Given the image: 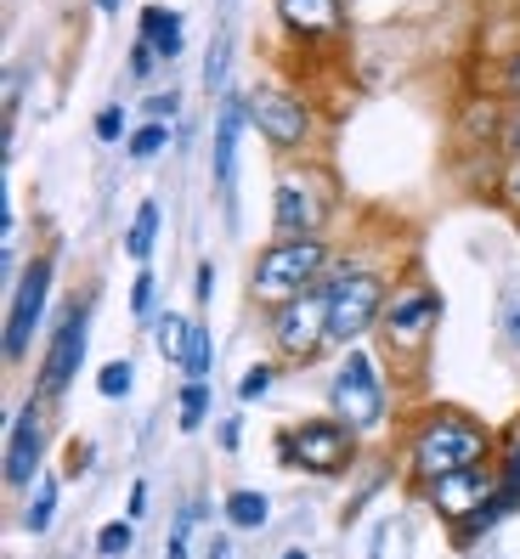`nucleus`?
<instances>
[{"instance_id":"f257e3e1","label":"nucleus","mask_w":520,"mask_h":559,"mask_svg":"<svg viewBox=\"0 0 520 559\" xmlns=\"http://www.w3.org/2000/svg\"><path fill=\"white\" fill-rule=\"evenodd\" d=\"M486 452H493V430L475 424L470 413H459V407H430L407 436V464H413L418 486H430L441 475H459V469H475V464H486Z\"/></svg>"},{"instance_id":"f03ea898","label":"nucleus","mask_w":520,"mask_h":559,"mask_svg":"<svg viewBox=\"0 0 520 559\" xmlns=\"http://www.w3.org/2000/svg\"><path fill=\"white\" fill-rule=\"evenodd\" d=\"M329 340L334 345H363V334H374L379 328V317H385V306H390V277L379 272V266H329Z\"/></svg>"},{"instance_id":"7ed1b4c3","label":"nucleus","mask_w":520,"mask_h":559,"mask_svg":"<svg viewBox=\"0 0 520 559\" xmlns=\"http://www.w3.org/2000/svg\"><path fill=\"white\" fill-rule=\"evenodd\" d=\"M322 277H329V243L322 238H277L255 254L249 294L260 306H283V300H295V294L317 288Z\"/></svg>"},{"instance_id":"20e7f679","label":"nucleus","mask_w":520,"mask_h":559,"mask_svg":"<svg viewBox=\"0 0 520 559\" xmlns=\"http://www.w3.org/2000/svg\"><path fill=\"white\" fill-rule=\"evenodd\" d=\"M329 407L334 418H345L356 436H374L385 430V413H390V396H385V373H379V361L363 350V345H351L340 356V368L329 379Z\"/></svg>"},{"instance_id":"39448f33","label":"nucleus","mask_w":520,"mask_h":559,"mask_svg":"<svg viewBox=\"0 0 520 559\" xmlns=\"http://www.w3.org/2000/svg\"><path fill=\"white\" fill-rule=\"evenodd\" d=\"M436 322H441V294L430 283H402L379 317V340L402 368H418L430 340H436Z\"/></svg>"},{"instance_id":"423d86ee","label":"nucleus","mask_w":520,"mask_h":559,"mask_svg":"<svg viewBox=\"0 0 520 559\" xmlns=\"http://www.w3.org/2000/svg\"><path fill=\"white\" fill-rule=\"evenodd\" d=\"M363 452V436L345 418H300L277 436V457L288 469H311V475H345Z\"/></svg>"},{"instance_id":"0eeeda50","label":"nucleus","mask_w":520,"mask_h":559,"mask_svg":"<svg viewBox=\"0 0 520 559\" xmlns=\"http://www.w3.org/2000/svg\"><path fill=\"white\" fill-rule=\"evenodd\" d=\"M267 340L288 361H317L322 345H334L329 340V283H317L283 306H267Z\"/></svg>"},{"instance_id":"6e6552de","label":"nucleus","mask_w":520,"mask_h":559,"mask_svg":"<svg viewBox=\"0 0 520 559\" xmlns=\"http://www.w3.org/2000/svg\"><path fill=\"white\" fill-rule=\"evenodd\" d=\"M85 345H91V306H80V300H74L69 311H62V322H57L51 345H46V361H40V384H35V396H40V402L62 396V390L74 384L80 361H85Z\"/></svg>"},{"instance_id":"1a4fd4ad","label":"nucleus","mask_w":520,"mask_h":559,"mask_svg":"<svg viewBox=\"0 0 520 559\" xmlns=\"http://www.w3.org/2000/svg\"><path fill=\"white\" fill-rule=\"evenodd\" d=\"M249 124H255L260 136H267V147H277V153H300L306 136H311L306 103H300V96H288V91H277V85H255V91H249Z\"/></svg>"},{"instance_id":"9d476101","label":"nucleus","mask_w":520,"mask_h":559,"mask_svg":"<svg viewBox=\"0 0 520 559\" xmlns=\"http://www.w3.org/2000/svg\"><path fill=\"white\" fill-rule=\"evenodd\" d=\"M272 226H277V238H322V226H329V187L317 176H283L272 192Z\"/></svg>"},{"instance_id":"9b49d317","label":"nucleus","mask_w":520,"mask_h":559,"mask_svg":"<svg viewBox=\"0 0 520 559\" xmlns=\"http://www.w3.org/2000/svg\"><path fill=\"white\" fill-rule=\"evenodd\" d=\"M46 294H51V260L40 254V260H28L23 277L12 283V306H7V361H23L28 345H35Z\"/></svg>"},{"instance_id":"f8f14e48","label":"nucleus","mask_w":520,"mask_h":559,"mask_svg":"<svg viewBox=\"0 0 520 559\" xmlns=\"http://www.w3.org/2000/svg\"><path fill=\"white\" fill-rule=\"evenodd\" d=\"M40 457H46V418H40V396H35L12 418V436H7V486L40 480Z\"/></svg>"},{"instance_id":"ddd939ff","label":"nucleus","mask_w":520,"mask_h":559,"mask_svg":"<svg viewBox=\"0 0 520 559\" xmlns=\"http://www.w3.org/2000/svg\"><path fill=\"white\" fill-rule=\"evenodd\" d=\"M493 491H498V480L486 475V464H475V469H459V475L430 480L425 498H430V509H436L441 520H464V514H475L486 498H493Z\"/></svg>"},{"instance_id":"4468645a","label":"nucleus","mask_w":520,"mask_h":559,"mask_svg":"<svg viewBox=\"0 0 520 559\" xmlns=\"http://www.w3.org/2000/svg\"><path fill=\"white\" fill-rule=\"evenodd\" d=\"M244 124H249V96H221V114H215V187H221V199H233Z\"/></svg>"},{"instance_id":"2eb2a0df","label":"nucleus","mask_w":520,"mask_h":559,"mask_svg":"<svg viewBox=\"0 0 520 559\" xmlns=\"http://www.w3.org/2000/svg\"><path fill=\"white\" fill-rule=\"evenodd\" d=\"M277 17L295 28V35H334L345 23L340 0H277Z\"/></svg>"},{"instance_id":"dca6fc26","label":"nucleus","mask_w":520,"mask_h":559,"mask_svg":"<svg viewBox=\"0 0 520 559\" xmlns=\"http://www.w3.org/2000/svg\"><path fill=\"white\" fill-rule=\"evenodd\" d=\"M142 40H153L158 57L176 62V57H181V40H187V35H181V17H176L170 7H147V12H142Z\"/></svg>"},{"instance_id":"f3484780","label":"nucleus","mask_w":520,"mask_h":559,"mask_svg":"<svg viewBox=\"0 0 520 559\" xmlns=\"http://www.w3.org/2000/svg\"><path fill=\"white\" fill-rule=\"evenodd\" d=\"M221 514H226V525H238V532H260V525L272 520V503H267V491H249V486H238V491H226Z\"/></svg>"},{"instance_id":"a211bd4d","label":"nucleus","mask_w":520,"mask_h":559,"mask_svg":"<svg viewBox=\"0 0 520 559\" xmlns=\"http://www.w3.org/2000/svg\"><path fill=\"white\" fill-rule=\"evenodd\" d=\"M493 322H498V345H504L509 356H520V272H509V277H504Z\"/></svg>"},{"instance_id":"6ab92c4d","label":"nucleus","mask_w":520,"mask_h":559,"mask_svg":"<svg viewBox=\"0 0 520 559\" xmlns=\"http://www.w3.org/2000/svg\"><path fill=\"white\" fill-rule=\"evenodd\" d=\"M192 317H181V311H165V317H153V340H158V356L165 361H176L181 368V356H187V345H192Z\"/></svg>"},{"instance_id":"aec40b11","label":"nucleus","mask_w":520,"mask_h":559,"mask_svg":"<svg viewBox=\"0 0 520 559\" xmlns=\"http://www.w3.org/2000/svg\"><path fill=\"white\" fill-rule=\"evenodd\" d=\"M153 243H158V204H142L137 221H130V233H125V254L137 260V266H147Z\"/></svg>"},{"instance_id":"412c9836","label":"nucleus","mask_w":520,"mask_h":559,"mask_svg":"<svg viewBox=\"0 0 520 559\" xmlns=\"http://www.w3.org/2000/svg\"><path fill=\"white\" fill-rule=\"evenodd\" d=\"M51 520H57V475H40V491L28 498V509H23V525L28 532H51Z\"/></svg>"},{"instance_id":"4be33fe9","label":"nucleus","mask_w":520,"mask_h":559,"mask_svg":"<svg viewBox=\"0 0 520 559\" xmlns=\"http://www.w3.org/2000/svg\"><path fill=\"white\" fill-rule=\"evenodd\" d=\"M504 514H509V503H504V491H493V498H486V503H481L475 514H464V520H459V532H452V537H459V548H470V543H475V537L486 532V525H498Z\"/></svg>"},{"instance_id":"5701e85b","label":"nucleus","mask_w":520,"mask_h":559,"mask_svg":"<svg viewBox=\"0 0 520 559\" xmlns=\"http://www.w3.org/2000/svg\"><path fill=\"white\" fill-rule=\"evenodd\" d=\"M165 147H170V124H142V130H130V142H125V153L137 158V164L158 158Z\"/></svg>"},{"instance_id":"b1692460","label":"nucleus","mask_w":520,"mask_h":559,"mask_svg":"<svg viewBox=\"0 0 520 559\" xmlns=\"http://www.w3.org/2000/svg\"><path fill=\"white\" fill-rule=\"evenodd\" d=\"M130 548H137V520H108L103 532H96V554L103 559H119Z\"/></svg>"},{"instance_id":"393cba45","label":"nucleus","mask_w":520,"mask_h":559,"mask_svg":"<svg viewBox=\"0 0 520 559\" xmlns=\"http://www.w3.org/2000/svg\"><path fill=\"white\" fill-rule=\"evenodd\" d=\"M204 413H210V390H204V379H187V390H181V430H199Z\"/></svg>"},{"instance_id":"a878e982","label":"nucleus","mask_w":520,"mask_h":559,"mask_svg":"<svg viewBox=\"0 0 520 559\" xmlns=\"http://www.w3.org/2000/svg\"><path fill=\"white\" fill-rule=\"evenodd\" d=\"M130 384H137V368L130 361H108L103 373H96V390H103L108 402H119V396H130Z\"/></svg>"},{"instance_id":"bb28decb","label":"nucleus","mask_w":520,"mask_h":559,"mask_svg":"<svg viewBox=\"0 0 520 559\" xmlns=\"http://www.w3.org/2000/svg\"><path fill=\"white\" fill-rule=\"evenodd\" d=\"M181 373H187V379H204V373H210V328H204V322L192 328V345H187V356H181Z\"/></svg>"},{"instance_id":"cd10ccee","label":"nucleus","mask_w":520,"mask_h":559,"mask_svg":"<svg viewBox=\"0 0 520 559\" xmlns=\"http://www.w3.org/2000/svg\"><path fill=\"white\" fill-rule=\"evenodd\" d=\"M272 384H277V361H255V368L244 373V384H238V402H260Z\"/></svg>"},{"instance_id":"c85d7f7f","label":"nucleus","mask_w":520,"mask_h":559,"mask_svg":"<svg viewBox=\"0 0 520 559\" xmlns=\"http://www.w3.org/2000/svg\"><path fill=\"white\" fill-rule=\"evenodd\" d=\"M498 491H504V503H509V509L520 503V441L509 447V457H504V469H498Z\"/></svg>"},{"instance_id":"c756f323","label":"nucleus","mask_w":520,"mask_h":559,"mask_svg":"<svg viewBox=\"0 0 520 559\" xmlns=\"http://www.w3.org/2000/svg\"><path fill=\"white\" fill-rule=\"evenodd\" d=\"M158 62H165V57L153 51V40H142V35H137V46H130V80H147V74L158 69Z\"/></svg>"},{"instance_id":"7c9ffc66","label":"nucleus","mask_w":520,"mask_h":559,"mask_svg":"<svg viewBox=\"0 0 520 559\" xmlns=\"http://www.w3.org/2000/svg\"><path fill=\"white\" fill-rule=\"evenodd\" d=\"M130 311L153 322V272H137V283H130Z\"/></svg>"},{"instance_id":"2f4dec72","label":"nucleus","mask_w":520,"mask_h":559,"mask_svg":"<svg viewBox=\"0 0 520 559\" xmlns=\"http://www.w3.org/2000/svg\"><path fill=\"white\" fill-rule=\"evenodd\" d=\"M142 108H147V119H153V124H165V119H176V108H181V96H176V91H153V96H147Z\"/></svg>"},{"instance_id":"473e14b6","label":"nucleus","mask_w":520,"mask_h":559,"mask_svg":"<svg viewBox=\"0 0 520 559\" xmlns=\"http://www.w3.org/2000/svg\"><path fill=\"white\" fill-rule=\"evenodd\" d=\"M397 537H402V520H385L379 537H374V554H379V559H402V554H397Z\"/></svg>"},{"instance_id":"72a5a7b5","label":"nucleus","mask_w":520,"mask_h":559,"mask_svg":"<svg viewBox=\"0 0 520 559\" xmlns=\"http://www.w3.org/2000/svg\"><path fill=\"white\" fill-rule=\"evenodd\" d=\"M96 136L119 142V136H125V108H103V114H96Z\"/></svg>"},{"instance_id":"f704fd0d","label":"nucleus","mask_w":520,"mask_h":559,"mask_svg":"<svg viewBox=\"0 0 520 559\" xmlns=\"http://www.w3.org/2000/svg\"><path fill=\"white\" fill-rule=\"evenodd\" d=\"M504 153H515L520 158V103L509 108V119H504Z\"/></svg>"},{"instance_id":"c9c22d12","label":"nucleus","mask_w":520,"mask_h":559,"mask_svg":"<svg viewBox=\"0 0 520 559\" xmlns=\"http://www.w3.org/2000/svg\"><path fill=\"white\" fill-rule=\"evenodd\" d=\"M147 514V486L137 480V486H130V503H125V520H142Z\"/></svg>"},{"instance_id":"e433bc0d","label":"nucleus","mask_w":520,"mask_h":559,"mask_svg":"<svg viewBox=\"0 0 520 559\" xmlns=\"http://www.w3.org/2000/svg\"><path fill=\"white\" fill-rule=\"evenodd\" d=\"M504 204H509V210L520 215V158H515V170L504 176Z\"/></svg>"},{"instance_id":"4c0bfd02","label":"nucleus","mask_w":520,"mask_h":559,"mask_svg":"<svg viewBox=\"0 0 520 559\" xmlns=\"http://www.w3.org/2000/svg\"><path fill=\"white\" fill-rule=\"evenodd\" d=\"M165 559H192V554H187V532H170V543H165Z\"/></svg>"},{"instance_id":"58836bf2","label":"nucleus","mask_w":520,"mask_h":559,"mask_svg":"<svg viewBox=\"0 0 520 559\" xmlns=\"http://www.w3.org/2000/svg\"><path fill=\"white\" fill-rule=\"evenodd\" d=\"M210 294H215V266L204 260V266H199V300H210Z\"/></svg>"},{"instance_id":"ea45409f","label":"nucleus","mask_w":520,"mask_h":559,"mask_svg":"<svg viewBox=\"0 0 520 559\" xmlns=\"http://www.w3.org/2000/svg\"><path fill=\"white\" fill-rule=\"evenodd\" d=\"M221 447H226V452H238V418H226V424H221Z\"/></svg>"},{"instance_id":"a19ab883","label":"nucleus","mask_w":520,"mask_h":559,"mask_svg":"<svg viewBox=\"0 0 520 559\" xmlns=\"http://www.w3.org/2000/svg\"><path fill=\"white\" fill-rule=\"evenodd\" d=\"M210 559H238V548L226 543V537H210Z\"/></svg>"},{"instance_id":"79ce46f5","label":"nucleus","mask_w":520,"mask_h":559,"mask_svg":"<svg viewBox=\"0 0 520 559\" xmlns=\"http://www.w3.org/2000/svg\"><path fill=\"white\" fill-rule=\"evenodd\" d=\"M509 91H515V96H520V57H515V62H509Z\"/></svg>"},{"instance_id":"37998d69","label":"nucleus","mask_w":520,"mask_h":559,"mask_svg":"<svg viewBox=\"0 0 520 559\" xmlns=\"http://www.w3.org/2000/svg\"><path fill=\"white\" fill-rule=\"evenodd\" d=\"M125 7V0H96V12H119Z\"/></svg>"},{"instance_id":"c03bdc74","label":"nucleus","mask_w":520,"mask_h":559,"mask_svg":"<svg viewBox=\"0 0 520 559\" xmlns=\"http://www.w3.org/2000/svg\"><path fill=\"white\" fill-rule=\"evenodd\" d=\"M283 559H306V548H288V554H283Z\"/></svg>"}]
</instances>
